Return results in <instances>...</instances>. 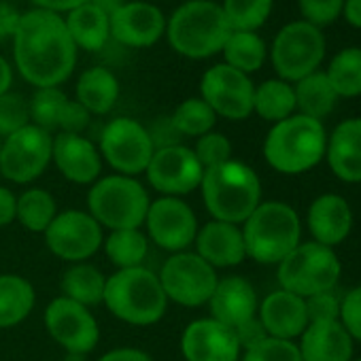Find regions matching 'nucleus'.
<instances>
[{
	"instance_id": "54",
	"label": "nucleus",
	"mask_w": 361,
	"mask_h": 361,
	"mask_svg": "<svg viewBox=\"0 0 361 361\" xmlns=\"http://www.w3.org/2000/svg\"><path fill=\"white\" fill-rule=\"evenodd\" d=\"M90 3L96 5L102 13H106L111 18L117 9H121L126 5V0H90Z\"/></svg>"
},
{
	"instance_id": "40",
	"label": "nucleus",
	"mask_w": 361,
	"mask_h": 361,
	"mask_svg": "<svg viewBox=\"0 0 361 361\" xmlns=\"http://www.w3.org/2000/svg\"><path fill=\"white\" fill-rule=\"evenodd\" d=\"M30 123V106L22 94L7 92L0 96V138H7L13 132Z\"/></svg>"
},
{
	"instance_id": "37",
	"label": "nucleus",
	"mask_w": 361,
	"mask_h": 361,
	"mask_svg": "<svg viewBox=\"0 0 361 361\" xmlns=\"http://www.w3.org/2000/svg\"><path fill=\"white\" fill-rule=\"evenodd\" d=\"M170 121L180 136L200 138L213 132L217 123V115L202 98H188L174 109V113L170 115Z\"/></svg>"
},
{
	"instance_id": "52",
	"label": "nucleus",
	"mask_w": 361,
	"mask_h": 361,
	"mask_svg": "<svg viewBox=\"0 0 361 361\" xmlns=\"http://www.w3.org/2000/svg\"><path fill=\"white\" fill-rule=\"evenodd\" d=\"M342 18L346 20V24L361 30V0H344Z\"/></svg>"
},
{
	"instance_id": "51",
	"label": "nucleus",
	"mask_w": 361,
	"mask_h": 361,
	"mask_svg": "<svg viewBox=\"0 0 361 361\" xmlns=\"http://www.w3.org/2000/svg\"><path fill=\"white\" fill-rule=\"evenodd\" d=\"M37 9H43V11H51V13H62V11H73L85 3H90V0H32Z\"/></svg>"
},
{
	"instance_id": "3",
	"label": "nucleus",
	"mask_w": 361,
	"mask_h": 361,
	"mask_svg": "<svg viewBox=\"0 0 361 361\" xmlns=\"http://www.w3.org/2000/svg\"><path fill=\"white\" fill-rule=\"evenodd\" d=\"M232 28L221 5L213 0H188L166 22L170 47L192 60H204L221 54Z\"/></svg>"
},
{
	"instance_id": "25",
	"label": "nucleus",
	"mask_w": 361,
	"mask_h": 361,
	"mask_svg": "<svg viewBox=\"0 0 361 361\" xmlns=\"http://www.w3.org/2000/svg\"><path fill=\"white\" fill-rule=\"evenodd\" d=\"M325 157L344 183H361V117L340 121L327 136Z\"/></svg>"
},
{
	"instance_id": "57",
	"label": "nucleus",
	"mask_w": 361,
	"mask_h": 361,
	"mask_svg": "<svg viewBox=\"0 0 361 361\" xmlns=\"http://www.w3.org/2000/svg\"><path fill=\"white\" fill-rule=\"evenodd\" d=\"M355 361H361V359H355Z\"/></svg>"
},
{
	"instance_id": "36",
	"label": "nucleus",
	"mask_w": 361,
	"mask_h": 361,
	"mask_svg": "<svg viewBox=\"0 0 361 361\" xmlns=\"http://www.w3.org/2000/svg\"><path fill=\"white\" fill-rule=\"evenodd\" d=\"M338 98L361 96V47L340 49L325 71Z\"/></svg>"
},
{
	"instance_id": "11",
	"label": "nucleus",
	"mask_w": 361,
	"mask_h": 361,
	"mask_svg": "<svg viewBox=\"0 0 361 361\" xmlns=\"http://www.w3.org/2000/svg\"><path fill=\"white\" fill-rule=\"evenodd\" d=\"M51 151L54 136L47 130L28 123L26 128L3 138L0 174L11 180V183H32L51 164Z\"/></svg>"
},
{
	"instance_id": "55",
	"label": "nucleus",
	"mask_w": 361,
	"mask_h": 361,
	"mask_svg": "<svg viewBox=\"0 0 361 361\" xmlns=\"http://www.w3.org/2000/svg\"><path fill=\"white\" fill-rule=\"evenodd\" d=\"M66 361H85V355H75V353H66Z\"/></svg>"
},
{
	"instance_id": "30",
	"label": "nucleus",
	"mask_w": 361,
	"mask_h": 361,
	"mask_svg": "<svg viewBox=\"0 0 361 361\" xmlns=\"http://www.w3.org/2000/svg\"><path fill=\"white\" fill-rule=\"evenodd\" d=\"M293 92H295V111L317 121L325 119L338 102V94L334 92L325 71H317L300 79L298 83H293Z\"/></svg>"
},
{
	"instance_id": "56",
	"label": "nucleus",
	"mask_w": 361,
	"mask_h": 361,
	"mask_svg": "<svg viewBox=\"0 0 361 361\" xmlns=\"http://www.w3.org/2000/svg\"><path fill=\"white\" fill-rule=\"evenodd\" d=\"M0 149H3V138H0Z\"/></svg>"
},
{
	"instance_id": "48",
	"label": "nucleus",
	"mask_w": 361,
	"mask_h": 361,
	"mask_svg": "<svg viewBox=\"0 0 361 361\" xmlns=\"http://www.w3.org/2000/svg\"><path fill=\"white\" fill-rule=\"evenodd\" d=\"M20 13L16 11V7H11L9 3H3L0 0V41L5 39H13L18 24H20Z\"/></svg>"
},
{
	"instance_id": "39",
	"label": "nucleus",
	"mask_w": 361,
	"mask_h": 361,
	"mask_svg": "<svg viewBox=\"0 0 361 361\" xmlns=\"http://www.w3.org/2000/svg\"><path fill=\"white\" fill-rule=\"evenodd\" d=\"M66 102H68V96L60 87H37L35 96L28 100L30 123H35L51 134L54 130H58L60 115H62Z\"/></svg>"
},
{
	"instance_id": "9",
	"label": "nucleus",
	"mask_w": 361,
	"mask_h": 361,
	"mask_svg": "<svg viewBox=\"0 0 361 361\" xmlns=\"http://www.w3.org/2000/svg\"><path fill=\"white\" fill-rule=\"evenodd\" d=\"M327 43L321 28L298 20L283 26L270 47V60L279 79L298 83L300 79L319 71L325 60Z\"/></svg>"
},
{
	"instance_id": "22",
	"label": "nucleus",
	"mask_w": 361,
	"mask_h": 361,
	"mask_svg": "<svg viewBox=\"0 0 361 361\" xmlns=\"http://www.w3.org/2000/svg\"><path fill=\"white\" fill-rule=\"evenodd\" d=\"M211 317L219 323L238 329L257 317V293L253 285L243 276H224L217 281V287L209 300Z\"/></svg>"
},
{
	"instance_id": "1",
	"label": "nucleus",
	"mask_w": 361,
	"mask_h": 361,
	"mask_svg": "<svg viewBox=\"0 0 361 361\" xmlns=\"http://www.w3.org/2000/svg\"><path fill=\"white\" fill-rule=\"evenodd\" d=\"M13 60L30 85H62L77 64V47L62 16L43 9L22 13L13 35Z\"/></svg>"
},
{
	"instance_id": "28",
	"label": "nucleus",
	"mask_w": 361,
	"mask_h": 361,
	"mask_svg": "<svg viewBox=\"0 0 361 361\" xmlns=\"http://www.w3.org/2000/svg\"><path fill=\"white\" fill-rule=\"evenodd\" d=\"M75 94H77V102L90 115H104L117 104L119 81L109 68L92 66L79 77Z\"/></svg>"
},
{
	"instance_id": "50",
	"label": "nucleus",
	"mask_w": 361,
	"mask_h": 361,
	"mask_svg": "<svg viewBox=\"0 0 361 361\" xmlns=\"http://www.w3.org/2000/svg\"><path fill=\"white\" fill-rule=\"evenodd\" d=\"M98 361H153V359L149 353H145L140 348L121 346V348H113V350L104 353Z\"/></svg>"
},
{
	"instance_id": "27",
	"label": "nucleus",
	"mask_w": 361,
	"mask_h": 361,
	"mask_svg": "<svg viewBox=\"0 0 361 361\" xmlns=\"http://www.w3.org/2000/svg\"><path fill=\"white\" fill-rule=\"evenodd\" d=\"M64 24H66V30L77 49L100 51L106 45V41L111 39L109 16L102 13L92 3H85V5L68 11Z\"/></svg>"
},
{
	"instance_id": "18",
	"label": "nucleus",
	"mask_w": 361,
	"mask_h": 361,
	"mask_svg": "<svg viewBox=\"0 0 361 361\" xmlns=\"http://www.w3.org/2000/svg\"><path fill=\"white\" fill-rule=\"evenodd\" d=\"M240 350L236 331L213 317L192 321L180 334L185 361H238Z\"/></svg>"
},
{
	"instance_id": "34",
	"label": "nucleus",
	"mask_w": 361,
	"mask_h": 361,
	"mask_svg": "<svg viewBox=\"0 0 361 361\" xmlns=\"http://www.w3.org/2000/svg\"><path fill=\"white\" fill-rule=\"evenodd\" d=\"M104 253L117 270H128V268H138L145 264V257L149 253V240L136 230H113L104 238Z\"/></svg>"
},
{
	"instance_id": "7",
	"label": "nucleus",
	"mask_w": 361,
	"mask_h": 361,
	"mask_svg": "<svg viewBox=\"0 0 361 361\" xmlns=\"http://www.w3.org/2000/svg\"><path fill=\"white\" fill-rule=\"evenodd\" d=\"M151 198L136 176L109 174L87 192V213L106 230H136L145 226Z\"/></svg>"
},
{
	"instance_id": "23",
	"label": "nucleus",
	"mask_w": 361,
	"mask_h": 361,
	"mask_svg": "<svg viewBox=\"0 0 361 361\" xmlns=\"http://www.w3.org/2000/svg\"><path fill=\"white\" fill-rule=\"evenodd\" d=\"M194 245L196 253L215 270L234 268L247 259L243 230L236 224L211 219L207 226L198 228Z\"/></svg>"
},
{
	"instance_id": "16",
	"label": "nucleus",
	"mask_w": 361,
	"mask_h": 361,
	"mask_svg": "<svg viewBox=\"0 0 361 361\" xmlns=\"http://www.w3.org/2000/svg\"><path fill=\"white\" fill-rule=\"evenodd\" d=\"M253 94L255 85L251 77L224 62L211 66L200 81V98L217 117L232 121L247 119L253 113Z\"/></svg>"
},
{
	"instance_id": "46",
	"label": "nucleus",
	"mask_w": 361,
	"mask_h": 361,
	"mask_svg": "<svg viewBox=\"0 0 361 361\" xmlns=\"http://www.w3.org/2000/svg\"><path fill=\"white\" fill-rule=\"evenodd\" d=\"M90 123V113L77 102V100H71L64 104V111L60 115V123H58V130L60 132H68V134H81Z\"/></svg>"
},
{
	"instance_id": "29",
	"label": "nucleus",
	"mask_w": 361,
	"mask_h": 361,
	"mask_svg": "<svg viewBox=\"0 0 361 361\" xmlns=\"http://www.w3.org/2000/svg\"><path fill=\"white\" fill-rule=\"evenodd\" d=\"M37 291L20 274H0V329L20 325L35 308Z\"/></svg>"
},
{
	"instance_id": "53",
	"label": "nucleus",
	"mask_w": 361,
	"mask_h": 361,
	"mask_svg": "<svg viewBox=\"0 0 361 361\" xmlns=\"http://www.w3.org/2000/svg\"><path fill=\"white\" fill-rule=\"evenodd\" d=\"M11 83H13V71L9 66V62L0 56V96L11 90Z\"/></svg>"
},
{
	"instance_id": "20",
	"label": "nucleus",
	"mask_w": 361,
	"mask_h": 361,
	"mask_svg": "<svg viewBox=\"0 0 361 361\" xmlns=\"http://www.w3.org/2000/svg\"><path fill=\"white\" fill-rule=\"evenodd\" d=\"M51 161L66 180L77 185L96 183L102 172V155L98 147L83 134L58 132L54 138Z\"/></svg>"
},
{
	"instance_id": "19",
	"label": "nucleus",
	"mask_w": 361,
	"mask_h": 361,
	"mask_svg": "<svg viewBox=\"0 0 361 361\" xmlns=\"http://www.w3.org/2000/svg\"><path fill=\"white\" fill-rule=\"evenodd\" d=\"M109 22L111 37L117 43L134 49L155 45L166 32V18L161 9L151 3H142V0L126 3L109 18Z\"/></svg>"
},
{
	"instance_id": "5",
	"label": "nucleus",
	"mask_w": 361,
	"mask_h": 361,
	"mask_svg": "<svg viewBox=\"0 0 361 361\" xmlns=\"http://www.w3.org/2000/svg\"><path fill=\"white\" fill-rule=\"evenodd\" d=\"M102 302L119 321L140 327L157 323L168 308L159 276L145 266L111 274L104 285Z\"/></svg>"
},
{
	"instance_id": "45",
	"label": "nucleus",
	"mask_w": 361,
	"mask_h": 361,
	"mask_svg": "<svg viewBox=\"0 0 361 361\" xmlns=\"http://www.w3.org/2000/svg\"><path fill=\"white\" fill-rule=\"evenodd\" d=\"M340 302L331 291L317 293L306 300V310H308V321L310 323H321V321H340Z\"/></svg>"
},
{
	"instance_id": "6",
	"label": "nucleus",
	"mask_w": 361,
	"mask_h": 361,
	"mask_svg": "<svg viewBox=\"0 0 361 361\" xmlns=\"http://www.w3.org/2000/svg\"><path fill=\"white\" fill-rule=\"evenodd\" d=\"M240 230L247 257L257 264H281L300 245L302 236L298 213L279 200L262 202Z\"/></svg>"
},
{
	"instance_id": "47",
	"label": "nucleus",
	"mask_w": 361,
	"mask_h": 361,
	"mask_svg": "<svg viewBox=\"0 0 361 361\" xmlns=\"http://www.w3.org/2000/svg\"><path fill=\"white\" fill-rule=\"evenodd\" d=\"M236 331V338H238V342H240V348L243 350H247V348H251V346H255L257 342H262L264 338H268V334H266V329H264V325L259 323V319L255 317V319H251L249 323H245V325H240L238 329H234Z\"/></svg>"
},
{
	"instance_id": "17",
	"label": "nucleus",
	"mask_w": 361,
	"mask_h": 361,
	"mask_svg": "<svg viewBox=\"0 0 361 361\" xmlns=\"http://www.w3.org/2000/svg\"><path fill=\"white\" fill-rule=\"evenodd\" d=\"M147 236L164 251L180 253L188 251L198 234V219L190 204L180 198L161 196L149 204L147 217Z\"/></svg>"
},
{
	"instance_id": "49",
	"label": "nucleus",
	"mask_w": 361,
	"mask_h": 361,
	"mask_svg": "<svg viewBox=\"0 0 361 361\" xmlns=\"http://www.w3.org/2000/svg\"><path fill=\"white\" fill-rule=\"evenodd\" d=\"M18 215V196L9 190L0 185V228H7L16 221Z\"/></svg>"
},
{
	"instance_id": "15",
	"label": "nucleus",
	"mask_w": 361,
	"mask_h": 361,
	"mask_svg": "<svg viewBox=\"0 0 361 361\" xmlns=\"http://www.w3.org/2000/svg\"><path fill=\"white\" fill-rule=\"evenodd\" d=\"M43 323L47 334L66 353L87 355L100 342V327L92 310L64 295L47 304Z\"/></svg>"
},
{
	"instance_id": "44",
	"label": "nucleus",
	"mask_w": 361,
	"mask_h": 361,
	"mask_svg": "<svg viewBox=\"0 0 361 361\" xmlns=\"http://www.w3.org/2000/svg\"><path fill=\"white\" fill-rule=\"evenodd\" d=\"M340 323L353 340L361 342V285L348 291L340 302Z\"/></svg>"
},
{
	"instance_id": "10",
	"label": "nucleus",
	"mask_w": 361,
	"mask_h": 361,
	"mask_svg": "<svg viewBox=\"0 0 361 361\" xmlns=\"http://www.w3.org/2000/svg\"><path fill=\"white\" fill-rule=\"evenodd\" d=\"M161 289L174 304L198 308L209 304L217 287V270L209 266L196 251L172 253L159 270Z\"/></svg>"
},
{
	"instance_id": "31",
	"label": "nucleus",
	"mask_w": 361,
	"mask_h": 361,
	"mask_svg": "<svg viewBox=\"0 0 361 361\" xmlns=\"http://www.w3.org/2000/svg\"><path fill=\"white\" fill-rule=\"evenodd\" d=\"M104 285H106L104 274L87 262L73 264L62 274V283H60L64 298H68L81 306H87V308L102 304Z\"/></svg>"
},
{
	"instance_id": "24",
	"label": "nucleus",
	"mask_w": 361,
	"mask_h": 361,
	"mask_svg": "<svg viewBox=\"0 0 361 361\" xmlns=\"http://www.w3.org/2000/svg\"><path fill=\"white\" fill-rule=\"evenodd\" d=\"M308 230L314 243L334 249L344 243L353 230V211L338 194L319 196L308 209Z\"/></svg>"
},
{
	"instance_id": "38",
	"label": "nucleus",
	"mask_w": 361,
	"mask_h": 361,
	"mask_svg": "<svg viewBox=\"0 0 361 361\" xmlns=\"http://www.w3.org/2000/svg\"><path fill=\"white\" fill-rule=\"evenodd\" d=\"M272 5L274 0H224L221 9L232 30L257 32L268 22Z\"/></svg>"
},
{
	"instance_id": "41",
	"label": "nucleus",
	"mask_w": 361,
	"mask_h": 361,
	"mask_svg": "<svg viewBox=\"0 0 361 361\" xmlns=\"http://www.w3.org/2000/svg\"><path fill=\"white\" fill-rule=\"evenodd\" d=\"M240 361H302V355L293 340H281L268 336L255 346L247 348Z\"/></svg>"
},
{
	"instance_id": "8",
	"label": "nucleus",
	"mask_w": 361,
	"mask_h": 361,
	"mask_svg": "<svg viewBox=\"0 0 361 361\" xmlns=\"http://www.w3.org/2000/svg\"><path fill=\"white\" fill-rule=\"evenodd\" d=\"M342 266L334 249L319 243H300L281 264L279 283L281 289L291 291L304 300L331 291L340 279Z\"/></svg>"
},
{
	"instance_id": "42",
	"label": "nucleus",
	"mask_w": 361,
	"mask_h": 361,
	"mask_svg": "<svg viewBox=\"0 0 361 361\" xmlns=\"http://www.w3.org/2000/svg\"><path fill=\"white\" fill-rule=\"evenodd\" d=\"M194 153H196L198 161L202 164V168L209 170V168H215V166L232 159V142L221 132H209L196 140Z\"/></svg>"
},
{
	"instance_id": "4",
	"label": "nucleus",
	"mask_w": 361,
	"mask_h": 361,
	"mask_svg": "<svg viewBox=\"0 0 361 361\" xmlns=\"http://www.w3.org/2000/svg\"><path fill=\"white\" fill-rule=\"evenodd\" d=\"M327 149V132L323 121L306 115H291L274 123L264 140V157L276 172L302 174L314 168Z\"/></svg>"
},
{
	"instance_id": "21",
	"label": "nucleus",
	"mask_w": 361,
	"mask_h": 361,
	"mask_svg": "<svg viewBox=\"0 0 361 361\" xmlns=\"http://www.w3.org/2000/svg\"><path fill=\"white\" fill-rule=\"evenodd\" d=\"M257 319L270 338L281 340L300 338L310 323L306 300L285 289L272 291L262 300L257 308Z\"/></svg>"
},
{
	"instance_id": "13",
	"label": "nucleus",
	"mask_w": 361,
	"mask_h": 361,
	"mask_svg": "<svg viewBox=\"0 0 361 361\" xmlns=\"http://www.w3.org/2000/svg\"><path fill=\"white\" fill-rule=\"evenodd\" d=\"M149 185L168 198L188 196L200 190L204 168L198 161L194 149L185 145H170L153 151V157L145 170Z\"/></svg>"
},
{
	"instance_id": "35",
	"label": "nucleus",
	"mask_w": 361,
	"mask_h": 361,
	"mask_svg": "<svg viewBox=\"0 0 361 361\" xmlns=\"http://www.w3.org/2000/svg\"><path fill=\"white\" fill-rule=\"evenodd\" d=\"M58 215L56 198L41 188H30L18 198V215L16 219L35 234H45L49 224Z\"/></svg>"
},
{
	"instance_id": "2",
	"label": "nucleus",
	"mask_w": 361,
	"mask_h": 361,
	"mask_svg": "<svg viewBox=\"0 0 361 361\" xmlns=\"http://www.w3.org/2000/svg\"><path fill=\"white\" fill-rule=\"evenodd\" d=\"M200 190L211 217L226 224H245L262 204V180L257 172L238 159H228L204 170Z\"/></svg>"
},
{
	"instance_id": "33",
	"label": "nucleus",
	"mask_w": 361,
	"mask_h": 361,
	"mask_svg": "<svg viewBox=\"0 0 361 361\" xmlns=\"http://www.w3.org/2000/svg\"><path fill=\"white\" fill-rule=\"evenodd\" d=\"M224 64L251 75L255 71H259L266 62V43L257 32H243V30H232V35L228 37L224 49Z\"/></svg>"
},
{
	"instance_id": "26",
	"label": "nucleus",
	"mask_w": 361,
	"mask_h": 361,
	"mask_svg": "<svg viewBox=\"0 0 361 361\" xmlns=\"http://www.w3.org/2000/svg\"><path fill=\"white\" fill-rule=\"evenodd\" d=\"M298 348L302 361H353V338L340 321L308 323Z\"/></svg>"
},
{
	"instance_id": "43",
	"label": "nucleus",
	"mask_w": 361,
	"mask_h": 361,
	"mask_svg": "<svg viewBox=\"0 0 361 361\" xmlns=\"http://www.w3.org/2000/svg\"><path fill=\"white\" fill-rule=\"evenodd\" d=\"M342 5L344 0H298L302 20L317 28L334 24L342 16Z\"/></svg>"
},
{
	"instance_id": "12",
	"label": "nucleus",
	"mask_w": 361,
	"mask_h": 361,
	"mask_svg": "<svg viewBox=\"0 0 361 361\" xmlns=\"http://www.w3.org/2000/svg\"><path fill=\"white\" fill-rule=\"evenodd\" d=\"M98 151L117 174L136 176L147 170L155 147L142 123L132 117H117L104 126Z\"/></svg>"
},
{
	"instance_id": "32",
	"label": "nucleus",
	"mask_w": 361,
	"mask_h": 361,
	"mask_svg": "<svg viewBox=\"0 0 361 361\" xmlns=\"http://www.w3.org/2000/svg\"><path fill=\"white\" fill-rule=\"evenodd\" d=\"M253 113L272 123L295 115L293 83H287L283 79H268L259 83L253 94Z\"/></svg>"
},
{
	"instance_id": "14",
	"label": "nucleus",
	"mask_w": 361,
	"mask_h": 361,
	"mask_svg": "<svg viewBox=\"0 0 361 361\" xmlns=\"http://www.w3.org/2000/svg\"><path fill=\"white\" fill-rule=\"evenodd\" d=\"M43 236L47 249L71 264L87 262L104 243L100 224L87 211L77 209L58 213Z\"/></svg>"
}]
</instances>
